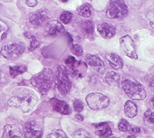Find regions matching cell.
Returning a JSON list of instances; mask_svg holds the SVG:
<instances>
[{"label": "cell", "mask_w": 154, "mask_h": 138, "mask_svg": "<svg viewBox=\"0 0 154 138\" xmlns=\"http://www.w3.org/2000/svg\"><path fill=\"white\" fill-rule=\"evenodd\" d=\"M106 59L109 65L115 69H121L123 67V61L122 58L114 53L106 55Z\"/></svg>", "instance_id": "e0dca14e"}, {"label": "cell", "mask_w": 154, "mask_h": 138, "mask_svg": "<svg viewBox=\"0 0 154 138\" xmlns=\"http://www.w3.org/2000/svg\"><path fill=\"white\" fill-rule=\"evenodd\" d=\"M73 138H92V137L86 130L79 129L74 133Z\"/></svg>", "instance_id": "f1b7e54d"}, {"label": "cell", "mask_w": 154, "mask_h": 138, "mask_svg": "<svg viewBox=\"0 0 154 138\" xmlns=\"http://www.w3.org/2000/svg\"><path fill=\"white\" fill-rule=\"evenodd\" d=\"M123 89L125 93L134 100H143L147 96V93L143 86L137 81L126 78L122 81Z\"/></svg>", "instance_id": "3957f363"}, {"label": "cell", "mask_w": 154, "mask_h": 138, "mask_svg": "<svg viewBox=\"0 0 154 138\" xmlns=\"http://www.w3.org/2000/svg\"><path fill=\"white\" fill-rule=\"evenodd\" d=\"M78 13L84 18H89L91 15V7L88 3H85L78 9Z\"/></svg>", "instance_id": "603a6c76"}, {"label": "cell", "mask_w": 154, "mask_h": 138, "mask_svg": "<svg viewBox=\"0 0 154 138\" xmlns=\"http://www.w3.org/2000/svg\"><path fill=\"white\" fill-rule=\"evenodd\" d=\"M51 103L53 109L60 114L63 115L70 114V107L66 101H61V100L54 98L51 99Z\"/></svg>", "instance_id": "5bb4252c"}, {"label": "cell", "mask_w": 154, "mask_h": 138, "mask_svg": "<svg viewBox=\"0 0 154 138\" xmlns=\"http://www.w3.org/2000/svg\"><path fill=\"white\" fill-rule=\"evenodd\" d=\"M48 19V12L45 9H40L36 10L30 15L29 20L33 25L38 27L41 25L46 20Z\"/></svg>", "instance_id": "4fadbf2b"}, {"label": "cell", "mask_w": 154, "mask_h": 138, "mask_svg": "<svg viewBox=\"0 0 154 138\" xmlns=\"http://www.w3.org/2000/svg\"><path fill=\"white\" fill-rule=\"evenodd\" d=\"M25 138H41L42 131L40 127L33 121L28 122L24 125Z\"/></svg>", "instance_id": "9c48e42d"}, {"label": "cell", "mask_w": 154, "mask_h": 138, "mask_svg": "<svg viewBox=\"0 0 154 138\" xmlns=\"http://www.w3.org/2000/svg\"><path fill=\"white\" fill-rule=\"evenodd\" d=\"M73 17V15L69 12L65 11L62 13L60 16V21L64 24L69 23Z\"/></svg>", "instance_id": "4316f807"}, {"label": "cell", "mask_w": 154, "mask_h": 138, "mask_svg": "<svg viewBox=\"0 0 154 138\" xmlns=\"http://www.w3.org/2000/svg\"><path fill=\"white\" fill-rule=\"evenodd\" d=\"M75 117H76V119L80 120H81V121H82V120H83V117L80 114H76V115L75 116Z\"/></svg>", "instance_id": "8d00e7d4"}, {"label": "cell", "mask_w": 154, "mask_h": 138, "mask_svg": "<svg viewBox=\"0 0 154 138\" xmlns=\"http://www.w3.org/2000/svg\"><path fill=\"white\" fill-rule=\"evenodd\" d=\"M87 64L98 72H102L105 69V65L102 61L98 56L95 55L88 54L85 58Z\"/></svg>", "instance_id": "8fae6325"}, {"label": "cell", "mask_w": 154, "mask_h": 138, "mask_svg": "<svg viewBox=\"0 0 154 138\" xmlns=\"http://www.w3.org/2000/svg\"><path fill=\"white\" fill-rule=\"evenodd\" d=\"M26 4L30 7H34L36 5V1H26Z\"/></svg>", "instance_id": "d6a6232c"}, {"label": "cell", "mask_w": 154, "mask_h": 138, "mask_svg": "<svg viewBox=\"0 0 154 138\" xmlns=\"http://www.w3.org/2000/svg\"><path fill=\"white\" fill-rule=\"evenodd\" d=\"M56 82L57 89L62 95H67L70 92L72 84L69 79V71L65 66H58Z\"/></svg>", "instance_id": "277c9868"}, {"label": "cell", "mask_w": 154, "mask_h": 138, "mask_svg": "<svg viewBox=\"0 0 154 138\" xmlns=\"http://www.w3.org/2000/svg\"><path fill=\"white\" fill-rule=\"evenodd\" d=\"M25 36L28 37L29 39L31 40V42H30V51H33V50L37 48L38 47L40 46V42L38 41V40L36 39V37L34 36V35H32L30 34H29L28 33H25Z\"/></svg>", "instance_id": "484cf974"}, {"label": "cell", "mask_w": 154, "mask_h": 138, "mask_svg": "<svg viewBox=\"0 0 154 138\" xmlns=\"http://www.w3.org/2000/svg\"><path fill=\"white\" fill-rule=\"evenodd\" d=\"M3 138H24L20 129L15 125H7L4 128Z\"/></svg>", "instance_id": "2e32d148"}, {"label": "cell", "mask_w": 154, "mask_h": 138, "mask_svg": "<svg viewBox=\"0 0 154 138\" xmlns=\"http://www.w3.org/2000/svg\"><path fill=\"white\" fill-rule=\"evenodd\" d=\"M97 30L100 35L105 39H110L116 34V28L114 25L106 22L99 23Z\"/></svg>", "instance_id": "30bf717a"}, {"label": "cell", "mask_w": 154, "mask_h": 138, "mask_svg": "<svg viewBox=\"0 0 154 138\" xmlns=\"http://www.w3.org/2000/svg\"><path fill=\"white\" fill-rule=\"evenodd\" d=\"M73 107L76 112H81L84 109V104L80 99H76L73 103Z\"/></svg>", "instance_id": "1f68e13d"}, {"label": "cell", "mask_w": 154, "mask_h": 138, "mask_svg": "<svg viewBox=\"0 0 154 138\" xmlns=\"http://www.w3.org/2000/svg\"><path fill=\"white\" fill-rule=\"evenodd\" d=\"M86 68L87 66L85 62L83 63L82 61H76L73 66L67 68V69L68 70L69 72H70L73 76L82 78L85 76Z\"/></svg>", "instance_id": "9a60e30c"}, {"label": "cell", "mask_w": 154, "mask_h": 138, "mask_svg": "<svg viewBox=\"0 0 154 138\" xmlns=\"http://www.w3.org/2000/svg\"><path fill=\"white\" fill-rule=\"evenodd\" d=\"M0 79H1V75H0Z\"/></svg>", "instance_id": "f35d334b"}, {"label": "cell", "mask_w": 154, "mask_h": 138, "mask_svg": "<svg viewBox=\"0 0 154 138\" xmlns=\"http://www.w3.org/2000/svg\"><path fill=\"white\" fill-rule=\"evenodd\" d=\"M149 19H150V25L154 28V14H152L151 17L149 18Z\"/></svg>", "instance_id": "e575fe53"}, {"label": "cell", "mask_w": 154, "mask_h": 138, "mask_svg": "<svg viewBox=\"0 0 154 138\" xmlns=\"http://www.w3.org/2000/svg\"><path fill=\"white\" fill-rule=\"evenodd\" d=\"M131 130L134 132V133H140V129L139 128H137V127H133Z\"/></svg>", "instance_id": "d590c367"}, {"label": "cell", "mask_w": 154, "mask_h": 138, "mask_svg": "<svg viewBox=\"0 0 154 138\" xmlns=\"http://www.w3.org/2000/svg\"><path fill=\"white\" fill-rule=\"evenodd\" d=\"M120 77L119 74L113 71L108 72L106 76V81L110 85L119 87Z\"/></svg>", "instance_id": "ffe728a7"}, {"label": "cell", "mask_w": 154, "mask_h": 138, "mask_svg": "<svg viewBox=\"0 0 154 138\" xmlns=\"http://www.w3.org/2000/svg\"><path fill=\"white\" fill-rule=\"evenodd\" d=\"M120 44L123 52L127 57L134 60L138 58L134 43L129 35H126L121 37L120 39Z\"/></svg>", "instance_id": "ba28073f"}, {"label": "cell", "mask_w": 154, "mask_h": 138, "mask_svg": "<svg viewBox=\"0 0 154 138\" xmlns=\"http://www.w3.org/2000/svg\"><path fill=\"white\" fill-rule=\"evenodd\" d=\"M38 97L33 93H27L11 97L8 101L11 107L20 109L23 112H28L37 104Z\"/></svg>", "instance_id": "7a4b0ae2"}, {"label": "cell", "mask_w": 154, "mask_h": 138, "mask_svg": "<svg viewBox=\"0 0 154 138\" xmlns=\"http://www.w3.org/2000/svg\"><path fill=\"white\" fill-rule=\"evenodd\" d=\"M46 30L50 36L62 35L65 33L66 31L63 25L58 20H52L48 22Z\"/></svg>", "instance_id": "7c38bea8"}, {"label": "cell", "mask_w": 154, "mask_h": 138, "mask_svg": "<svg viewBox=\"0 0 154 138\" xmlns=\"http://www.w3.org/2000/svg\"><path fill=\"white\" fill-rule=\"evenodd\" d=\"M86 101L89 107L94 110L106 109L109 104V98L100 93H91L87 95Z\"/></svg>", "instance_id": "5b68a950"}, {"label": "cell", "mask_w": 154, "mask_h": 138, "mask_svg": "<svg viewBox=\"0 0 154 138\" xmlns=\"http://www.w3.org/2000/svg\"><path fill=\"white\" fill-rule=\"evenodd\" d=\"M124 111L126 116L129 118H133L137 114L136 105L131 101H127L125 104Z\"/></svg>", "instance_id": "d6986e66"}, {"label": "cell", "mask_w": 154, "mask_h": 138, "mask_svg": "<svg viewBox=\"0 0 154 138\" xmlns=\"http://www.w3.org/2000/svg\"><path fill=\"white\" fill-rule=\"evenodd\" d=\"M96 132L97 135L102 137L107 138L112 135V130L106 123L97 124L96 126Z\"/></svg>", "instance_id": "ac0fdd59"}, {"label": "cell", "mask_w": 154, "mask_h": 138, "mask_svg": "<svg viewBox=\"0 0 154 138\" xmlns=\"http://www.w3.org/2000/svg\"><path fill=\"white\" fill-rule=\"evenodd\" d=\"M53 82V73L50 69L45 68L35 75L31 79L32 85L42 95H46Z\"/></svg>", "instance_id": "6da1fadb"}, {"label": "cell", "mask_w": 154, "mask_h": 138, "mask_svg": "<svg viewBox=\"0 0 154 138\" xmlns=\"http://www.w3.org/2000/svg\"><path fill=\"white\" fill-rule=\"evenodd\" d=\"M70 49L73 54L77 57H80L83 55V47L80 44L78 43L73 44L71 46Z\"/></svg>", "instance_id": "d4e9b609"}, {"label": "cell", "mask_w": 154, "mask_h": 138, "mask_svg": "<svg viewBox=\"0 0 154 138\" xmlns=\"http://www.w3.org/2000/svg\"><path fill=\"white\" fill-rule=\"evenodd\" d=\"M128 12V7L123 1H112L107 10L106 16L112 19H122Z\"/></svg>", "instance_id": "8992f818"}, {"label": "cell", "mask_w": 154, "mask_h": 138, "mask_svg": "<svg viewBox=\"0 0 154 138\" xmlns=\"http://www.w3.org/2000/svg\"><path fill=\"white\" fill-rule=\"evenodd\" d=\"M8 30L9 27L7 23L0 20V41L6 38Z\"/></svg>", "instance_id": "cb8c5ba5"}, {"label": "cell", "mask_w": 154, "mask_h": 138, "mask_svg": "<svg viewBox=\"0 0 154 138\" xmlns=\"http://www.w3.org/2000/svg\"><path fill=\"white\" fill-rule=\"evenodd\" d=\"M118 127H119V129L120 131H121L122 132H126L128 130H129L130 125H129V123H128L127 120H126L125 119H122L119 123Z\"/></svg>", "instance_id": "4dcf8cb0"}, {"label": "cell", "mask_w": 154, "mask_h": 138, "mask_svg": "<svg viewBox=\"0 0 154 138\" xmlns=\"http://www.w3.org/2000/svg\"><path fill=\"white\" fill-rule=\"evenodd\" d=\"M82 28L83 32L88 36H93L94 33V23L90 20H85L82 25Z\"/></svg>", "instance_id": "7402d4cb"}, {"label": "cell", "mask_w": 154, "mask_h": 138, "mask_svg": "<svg viewBox=\"0 0 154 138\" xmlns=\"http://www.w3.org/2000/svg\"><path fill=\"white\" fill-rule=\"evenodd\" d=\"M27 69V68L25 65H16L9 68V73L12 78H15L26 72Z\"/></svg>", "instance_id": "44dd1931"}, {"label": "cell", "mask_w": 154, "mask_h": 138, "mask_svg": "<svg viewBox=\"0 0 154 138\" xmlns=\"http://www.w3.org/2000/svg\"><path fill=\"white\" fill-rule=\"evenodd\" d=\"M144 119L147 123L154 124V111L151 109L147 110L144 114Z\"/></svg>", "instance_id": "f546056e"}, {"label": "cell", "mask_w": 154, "mask_h": 138, "mask_svg": "<svg viewBox=\"0 0 154 138\" xmlns=\"http://www.w3.org/2000/svg\"><path fill=\"white\" fill-rule=\"evenodd\" d=\"M148 79H149V80H147V81H148V82H149L150 85L151 87H154V78L151 76L150 78H148Z\"/></svg>", "instance_id": "836d02e7"}, {"label": "cell", "mask_w": 154, "mask_h": 138, "mask_svg": "<svg viewBox=\"0 0 154 138\" xmlns=\"http://www.w3.org/2000/svg\"><path fill=\"white\" fill-rule=\"evenodd\" d=\"M23 51L24 47L22 44L14 43L3 47L1 50V54L8 60H13L19 57Z\"/></svg>", "instance_id": "52a82bcc"}, {"label": "cell", "mask_w": 154, "mask_h": 138, "mask_svg": "<svg viewBox=\"0 0 154 138\" xmlns=\"http://www.w3.org/2000/svg\"><path fill=\"white\" fill-rule=\"evenodd\" d=\"M47 138H69L67 135L61 130H56L49 134Z\"/></svg>", "instance_id": "83f0119b"}, {"label": "cell", "mask_w": 154, "mask_h": 138, "mask_svg": "<svg viewBox=\"0 0 154 138\" xmlns=\"http://www.w3.org/2000/svg\"><path fill=\"white\" fill-rule=\"evenodd\" d=\"M151 103H152V105H153V107H154V97L151 99Z\"/></svg>", "instance_id": "74e56055"}]
</instances>
